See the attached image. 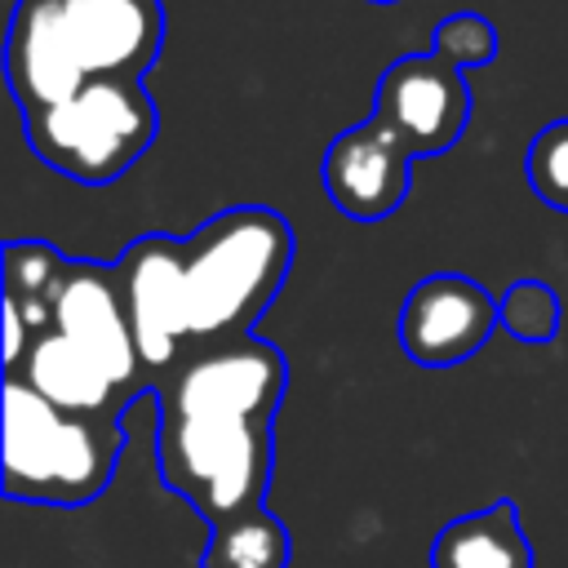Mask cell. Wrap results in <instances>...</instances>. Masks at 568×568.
<instances>
[{
  "instance_id": "obj_1",
  "label": "cell",
  "mask_w": 568,
  "mask_h": 568,
  "mask_svg": "<svg viewBox=\"0 0 568 568\" xmlns=\"http://www.w3.org/2000/svg\"><path fill=\"white\" fill-rule=\"evenodd\" d=\"M293 248V222L266 204L222 209L182 240H133L111 266L124 284L151 390L182 364L248 342L288 280Z\"/></svg>"
},
{
  "instance_id": "obj_2",
  "label": "cell",
  "mask_w": 568,
  "mask_h": 568,
  "mask_svg": "<svg viewBox=\"0 0 568 568\" xmlns=\"http://www.w3.org/2000/svg\"><path fill=\"white\" fill-rule=\"evenodd\" d=\"M4 377L71 413L124 417L151 390L115 266L44 240L4 244Z\"/></svg>"
},
{
  "instance_id": "obj_3",
  "label": "cell",
  "mask_w": 568,
  "mask_h": 568,
  "mask_svg": "<svg viewBox=\"0 0 568 568\" xmlns=\"http://www.w3.org/2000/svg\"><path fill=\"white\" fill-rule=\"evenodd\" d=\"M284 390L288 359L262 337L200 355L155 382L160 479L209 528L266 506Z\"/></svg>"
},
{
  "instance_id": "obj_4",
  "label": "cell",
  "mask_w": 568,
  "mask_h": 568,
  "mask_svg": "<svg viewBox=\"0 0 568 568\" xmlns=\"http://www.w3.org/2000/svg\"><path fill=\"white\" fill-rule=\"evenodd\" d=\"M470 124L466 71L435 53H404L377 75V98L364 124L337 133L320 178L328 200L355 222L390 217L413 186V155H439Z\"/></svg>"
},
{
  "instance_id": "obj_5",
  "label": "cell",
  "mask_w": 568,
  "mask_h": 568,
  "mask_svg": "<svg viewBox=\"0 0 568 568\" xmlns=\"http://www.w3.org/2000/svg\"><path fill=\"white\" fill-rule=\"evenodd\" d=\"M160 49L164 0H18L4 31V80L27 115L98 80H142Z\"/></svg>"
},
{
  "instance_id": "obj_6",
  "label": "cell",
  "mask_w": 568,
  "mask_h": 568,
  "mask_svg": "<svg viewBox=\"0 0 568 568\" xmlns=\"http://www.w3.org/2000/svg\"><path fill=\"white\" fill-rule=\"evenodd\" d=\"M124 444V417L71 413L22 377H4V497L89 506L111 488Z\"/></svg>"
},
{
  "instance_id": "obj_7",
  "label": "cell",
  "mask_w": 568,
  "mask_h": 568,
  "mask_svg": "<svg viewBox=\"0 0 568 568\" xmlns=\"http://www.w3.org/2000/svg\"><path fill=\"white\" fill-rule=\"evenodd\" d=\"M27 146L53 173L106 186L124 178L155 142L160 111L142 80H98L80 93L22 115Z\"/></svg>"
},
{
  "instance_id": "obj_8",
  "label": "cell",
  "mask_w": 568,
  "mask_h": 568,
  "mask_svg": "<svg viewBox=\"0 0 568 568\" xmlns=\"http://www.w3.org/2000/svg\"><path fill=\"white\" fill-rule=\"evenodd\" d=\"M497 324V297L479 280L435 271L417 280L399 306V346L422 368H453L484 351Z\"/></svg>"
},
{
  "instance_id": "obj_9",
  "label": "cell",
  "mask_w": 568,
  "mask_h": 568,
  "mask_svg": "<svg viewBox=\"0 0 568 568\" xmlns=\"http://www.w3.org/2000/svg\"><path fill=\"white\" fill-rule=\"evenodd\" d=\"M430 568H532V546L515 501L501 497L444 524L430 546Z\"/></svg>"
},
{
  "instance_id": "obj_10",
  "label": "cell",
  "mask_w": 568,
  "mask_h": 568,
  "mask_svg": "<svg viewBox=\"0 0 568 568\" xmlns=\"http://www.w3.org/2000/svg\"><path fill=\"white\" fill-rule=\"evenodd\" d=\"M293 564V537L271 506H257L248 515H235L217 528H209V541L200 550V568H288Z\"/></svg>"
},
{
  "instance_id": "obj_11",
  "label": "cell",
  "mask_w": 568,
  "mask_h": 568,
  "mask_svg": "<svg viewBox=\"0 0 568 568\" xmlns=\"http://www.w3.org/2000/svg\"><path fill=\"white\" fill-rule=\"evenodd\" d=\"M501 328L524 346H546L559 333V293L541 280H515L497 297Z\"/></svg>"
},
{
  "instance_id": "obj_12",
  "label": "cell",
  "mask_w": 568,
  "mask_h": 568,
  "mask_svg": "<svg viewBox=\"0 0 568 568\" xmlns=\"http://www.w3.org/2000/svg\"><path fill=\"white\" fill-rule=\"evenodd\" d=\"M524 178L541 204L568 213V115L537 129L524 155Z\"/></svg>"
},
{
  "instance_id": "obj_13",
  "label": "cell",
  "mask_w": 568,
  "mask_h": 568,
  "mask_svg": "<svg viewBox=\"0 0 568 568\" xmlns=\"http://www.w3.org/2000/svg\"><path fill=\"white\" fill-rule=\"evenodd\" d=\"M501 49L497 40V27L484 18V13H448L435 22V36H430V53L453 62L457 71H470V67H484L493 62Z\"/></svg>"
},
{
  "instance_id": "obj_14",
  "label": "cell",
  "mask_w": 568,
  "mask_h": 568,
  "mask_svg": "<svg viewBox=\"0 0 568 568\" xmlns=\"http://www.w3.org/2000/svg\"><path fill=\"white\" fill-rule=\"evenodd\" d=\"M373 4H395V0H373Z\"/></svg>"
}]
</instances>
